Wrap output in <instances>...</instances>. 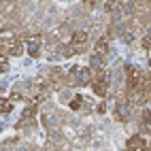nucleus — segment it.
Masks as SVG:
<instances>
[{
	"instance_id": "nucleus-9",
	"label": "nucleus",
	"mask_w": 151,
	"mask_h": 151,
	"mask_svg": "<svg viewBox=\"0 0 151 151\" xmlns=\"http://www.w3.org/2000/svg\"><path fill=\"white\" fill-rule=\"evenodd\" d=\"M89 66H92V70H100V68H102V55L94 53L92 60H89Z\"/></svg>"
},
{
	"instance_id": "nucleus-5",
	"label": "nucleus",
	"mask_w": 151,
	"mask_h": 151,
	"mask_svg": "<svg viewBox=\"0 0 151 151\" xmlns=\"http://www.w3.org/2000/svg\"><path fill=\"white\" fill-rule=\"evenodd\" d=\"M126 147H128V149H134V151H143V149H147L143 136H130L128 143H126Z\"/></svg>"
},
{
	"instance_id": "nucleus-3",
	"label": "nucleus",
	"mask_w": 151,
	"mask_h": 151,
	"mask_svg": "<svg viewBox=\"0 0 151 151\" xmlns=\"http://www.w3.org/2000/svg\"><path fill=\"white\" fill-rule=\"evenodd\" d=\"M115 117L119 119V122H128V119H130V106H128V102H117L115 104Z\"/></svg>"
},
{
	"instance_id": "nucleus-4",
	"label": "nucleus",
	"mask_w": 151,
	"mask_h": 151,
	"mask_svg": "<svg viewBox=\"0 0 151 151\" xmlns=\"http://www.w3.org/2000/svg\"><path fill=\"white\" fill-rule=\"evenodd\" d=\"M73 75H75V79L79 83H89L92 81V73H89V68H79V66H75L73 68Z\"/></svg>"
},
{
	"instance_id": "nucleus-10",
	"label": "nucleus",
	"mask_w": 151,
	"mask_h": 151,
	"mask_svg": "<svg viewBox=\"0 0 151 151\" xmlns=\"http://www.w3.org/2000/svg\"><path fill=\"white\" fill-rule=\"evenodd\" d=\"M106 51H109V45H106V38H102V41H98V43H96V53L104 58V55H106Z\"/></svg>"
},
{
	"instance_id": "nucleus-8",
	"label": "nucleus",
	"mask_w": 151,
	"mask_h": 151,
	"mask_svg": "<svg viewBox=\"0 0 151 151\" xmlns=\"http://www.w3.org/2000/svg\"><path fill=\"white\" fill-rule=\"evenodd\" d=\"M104 9L109 13H119V11H122V2H119V0H109Z\"/></svg>"
},
{
	"instance_id": "nucleus-11",
	"label": "nucleus",
	"mask_w": 151,
	"mask_h": 151,
	"mask_svg": "<svg viewBox=\"0 0 151 151\" xmlns=\"http://www.w3.org/2000/svg\"><path fill=\"white\" fill-rule=\"evenodd\" d=\"M81 106H85V98L75 96V98H73V102H70V109H73V111H79Z\"/></svg>"
},
{
	"instance_id": "nucleus-2",
	"label": "nucleus",
	"mask_w": 151,
	"mask_h": 151,
	"mask_svg": "<svg viewBox=\"0 0 151 151\" xmlns=\"http://www.w3.org/2000/svg\"><path fill=\"white\" fill-rule=\"evenodd\" d=\"M87 45V32H75L73 34V43H70V47H73V51H83V47Z\"/></svg>"
},
{
	"instance_id": "nucleus-15",
	"label": "nucleus",
	"mask_w": 151,
	"mask_h": 151,
	"mask_svg": "<svg viewBox=\"0 0 151 151\" xmlns=\"http://www.w3.org/2000/svg\"><path fill=\"white\" fill-rule=\"evenodd\" d=\"M124 41L130 45V43H134V32H132V30H126V32H124Z\"/></svg>"
},
{
	"instance_id": "nucleus-12",
	"label": "nucleus",
	"mask_w": 151,
	"mask_h": 151,
	"mask_svg": "<svg viewBox=\"0 0 151 151\" xmlns=\"http://www.w3.org/2000/svg\"><path fill=\"white\" fill-rule=\"evenodd\" d=\"M0 109H2V113H11V109H13V100L2 98V100H0Z\"/></svg>"
},
{
	"instance_id": "nucleus-7",
	"label": "nucleus",
	"mask_w": 151,
	"mask_h": 151,
	"mask_svg": "<svg viewBox=\"0 0 151 151\" xmlns=\"http://www.w3.org/2000/svg\"><path fill=\"white\" fill-rule=\"evenodd\" d=\"M122 32H124V28L122 26H109V30H106V38H117V36H122Z\"/></svg>"
},
{
	"instance_id": "nucleus-1",
	"label": "nucleus",
	"mask_w": 151,
	"mask_h": 151,
	"mask_svg": "<svg viewBox=\"0 0 151 151\" xmlns=\"http://www.w3.org/2000/svg\"><path fill=\"white\" fill-rule=\"evenodd\" d=\"M109 79H111V73H109V70H100L98 79L94 81V92H96L98 96H106V92H109Z\"/></svg>"
},
{
	"instance_id": "nucleus-16",
	"label": "nucleus",
	"mask_w": 151,
	"mask_h": 151,
	"mask_svg": "<svg viewBox=\"0 0 151 151\" xmlns=\"http://www.w3.org/2000/svg\"><path fill=\"white\" fill-rule=\"evenodd\" d=\"M85 4L92 9V6H96V4H98V0H85Z\"/></svg>"
},
{
	"instance_id": "nucleus-6",
	"label": "nucleus",
	"mask_w": 151,
	"mask_h": 151,
	"mask_svg": "<svg viewBox=\"0 0 151 151\" xmlns=\"http://www.w3.org/2000/svg\"><path fill=\"white\" fill-rule=\"evenodd\" d=\"M28 53L32 58H36L38 53H41V38H38V36H34L32 41L28 43Z\"/></svg>"
},
{
	"instance_id": "nucleus-13",
	"label": "nucleus",
	"mask_w": 151,
	"mask_h": 151,
	"mask_svg": "<svg viewBox=\"0 0 151 151\" xmlns=\"http://www.w3.org/2000/svg\"><path fill=\"white\" fill-rule=\"evenodd\" d=\"M140 132L151 134V119H140Z\"/></svg>"
},
{
	"instance_id": "nucleus-14",
	"label": "nucleus",
	"mask_w": 151,
	"mask_h": 151,
	"mask_svg": "<svg viewBox=\"0 0 151 151\" xmlns=\"http://www.w3.org/2000/svg\"><path fill=\"white\" fill-rule=\"evenodd\" d=\"M0 70H2V73H6V70H9V58H6V53L0 55Z\"/></svg>"
}]
</instances>
